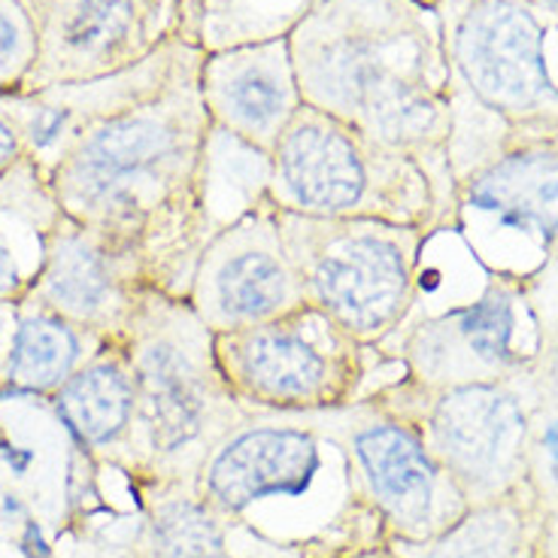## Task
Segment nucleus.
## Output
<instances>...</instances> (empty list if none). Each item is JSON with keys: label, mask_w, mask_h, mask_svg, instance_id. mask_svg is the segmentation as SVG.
I'll return each mask as SVG.
<instances>
[{"label": "nucleus", "mask_w": 558, "mask_h": 558, "mask_svg": "<svg viewBox=\"0 0 558 558\" xmlns=\"http://www.w3.org/2000/svg\"><path fill=\"white\" fill-rule=\"evenodd\" d=\"M28 34L15 10L0 7V80L13 76L15 70L25 64Z\"/></svg>", "instance_id": "22"}, {"label": "nucleus", "mask_w": 558, "mask_h": 558, "mask_svg": "<svg viewBox=\"0 0 558 558\" xmlns=\"http://www.w3.org/2000/svg\"><path fill=\"white\" fill-rule=\"evenodd\" d=\"M125 337L137 383V425L153 452L192 449L222 410L238 404L219 374L213 331L185 298L153 289Z\"/></svg>", "instance_id": "6"}, {"label": "nucleus", "mask_w": 558, "mask_h": 558, "mask_svg": "<svg viewBox=\"0 0 558 558\" xmlns=\"http://www.w3.org/2000/svg\"><path fill=\"white\" fill-rule=\"evenodd\" d=\"M519 519L510 507H483L447 529L425 558H513Z\"/></svg>", "instance_id": "20"}, {"label": "nucleus", "mask_w": 558, "mask_h": 558, "mask_svg": "<svg viewBox=\"0 0 558 558\" xmlns=\"http://www.w3.org/2000/svg\"><path fill=\"white\" fill-rule=\"evenodd\" d=\"M434 452L452 474L495 486L517 471L529 422L513 395L492 383L447 386L428 413Z\"/></svg>", "instance_id": "11"}, {"label": "nucleus", "mask_w": 558, "mask_h": 558, "mask_svg": "<svg viewBox=\"0 0 558 558\" xmlns=\"http://www.w3.org/2000/svg\"><path fill=\"white\" fill-rule=\"evenodd\" d=\"M58 413L88 444H110L137 422V383L128 352L85 362L58 389Z\"/></svg>", "instance_id": "16"}, {"label": "nucleus", "mask_w": 558, "mask_h": 558, "mask_svg": "<svg viewBox=\"0 0 558 558\" xmlns=\"http://www.w3.org/2000/svg\"><path fill=\"white\" fill-rule=\"evenodd\" d=\"M322 0H189V40L204 52L289 37Z\"/></svg>", "instance_id": "17"}, {"label": "nucleus", "mask_w": 558, "mask_h": 558, "mask_svg": "<svg viewBox=\"0 0 558 558\" xmlns=\"http://www.w3.org/2000/svg\"><path fill=\"white\" fill-rule=\"evenodd\" d=\"M83 359L80 328L49 310H37L15 322L7 377L31 391L61 389L83 367Z\"/></svg>", "instance_id": "18"}, {"label": "nucleus", "mask_w": 558, "mask_h": 558, "mask_svg": "<svg viewBox=\"0 0 558 558\" xmlns=\"http://www.w3.org/2000/svg\"><path fill=\"white\" fill-rule=\"evenodd\" d=\"M3 304H10V301H0V331H3V328H10V313H7Z\"/></svg>", "instance_id": "25"}, {"label": "nucleus", "mask_w": 558, "mask_h": 558, "mask_svg": "<svg viewBox=\"0 0 558 558\" xmlns=\"http://www.w3.org/2000/svg\"><path fill=\"white\" fill-rule=\"evenodd\" d=\"M279 231L310 307L374 349L404 322L422 231L383 219H322L279 209Z\"/></svg>", "instance_id": "4"}, {"label": "nucleus", "mask_w": 558, "mask_h": 558, "mask_svg": "<svg viewBox=\"0 0 558 558\" xmlns=\"http://www.w3.org/2000/svg\"><path fill=\"white\" fill-rule=\"evenodd\" d=\"M146 558H231L219 519L207 501L170 498L146 525Z\"/></svg>", "instance_id": "19"}, {"label": "nucleus", "mask_w": 558, "mask_h": 558, "mask_svg": "<svg viewBox=\"0 0 558 558\" xmlns=\"http://www.w3.org/2000/svg\"><path fill=\"white\" fill-rule=\"evenodd\" d=\"M444 40L449 73L480 107L517 122L558 112V85L546 64V25L531 0H461Z\"/></svg>", "instance_id": "8"}, {"label": "nucleus", "mask_w": 558, "mask_h": 558, "mask_svg": "<svg viewBox=\"0 0 558 558\" xmlns=\"http://www.w3.org/2000/svg\"><path fill=\"white\" fill-rule=\"evenodd\" d=\"M7 201H0V301H15L28 289V267L19 250V238L7 222Z\"/></svg>", "instance_id": "21"}, {"label": "nucleus", "mask_w": 558, "mask_h": 558, "mask_svg": "<svg viewBox=\"0 0 558 558\" xmlns=\"http://www.w3.org/2000/svg\"><path fill=\"white\" fill-rule=\"evenodd\" d=\"M428 3H434V0H428Z\"/></svg>", "instance_id": "27"}, {"label": "nucleus", "mask_w": 558, "mask_h": 558, "mask_svg": "<svg viewBox=\"0 0 558 558\" xmlns=\"http://www.w3.org/2000/svg\"><path fill=\"white\" fill-rule=\"evenodd\" d=\"M319 468L316 437L292 425H250L209 452L201 495L209 507L240 513L267 495H298Z\"/></svg>", "instance_id": "12"}, {"label": "nucleus", "mask_w": 558, "mask_h": 558, "mask_svg": "<svg viewBox=\"0 0 558 558\" xmlns=\"http://www.w3.org/2000/svg\"><path fill=\"white\" fill-rule=\"evenodd\" d=\"M262 192L279 209L322 219L425 228L434 209L432 180L418 161L307 104L267 158Z\"/></svg>", "instance_id": "3"}, {"label": "nucleus", "mask_w": 558, "mask_h": 558, "mask_svg": "<svg viewBox=\"0 0 558 558\" xmlns=\"http://www.w3.org/2000/svg\"><path fill=\"white\" fill-rule=\"evenodd\" d=\"M185 301L213 335L279 319L307 304L282 243L277 204L262 189L234 219L216 225L197 255Z\"/></svg>", "instance_id": "7"}, {"label": "nucleus", "mask_w": 558, "mask_h": 558, "mask_svg": "<svg viewBox=\"0 0 558 558\" xmlns=\"http://www.w3.org/2000/svg\"><path fill=\"white\" fill-rule=\"evenodd\" d=\"M517 328L513 298L501 289L483 294L476 304L452 316L422 322L404 347L410 377H456L461 355L483 367H501L513 359L510 340Z\"/></svg>", "instance_id": "14"}, {"label": "nucleus", "mask_w": 558, "mask_h": 558, "mask_svg": "<svg viewBox=\"0 0 558 558\" xmlns=\"http://www.w3.org/2000/svg\"><path fill=\"white\" fill-rule=\"evenodd\" d=\"M204 49L182 43L165 80L58 158L52 192L70 219L134 252L158 292L185 298L204 243L216 128L201 95Z\"/></svg>", "instance_id": "1"}, {"label": "nucleus", "mask_w": 558, "mask_h": 558, "mask_svg": "<svg viewBox=\"0 0 558 558\" xmlns=\"http://www.w3.org/2000/svg\"><path fill=\"white\" fill-rule=\"evenodd\" d=\"M307 107L425 161L449 137V56L437 3L322 0L289 34Z\"/></svg>", "instance_id": "2"}, {"label": "nucleus", "mask_w": 558, "mask_h": 558, "mask_svg": "<svg viewBox=\"0 0 558 558\" xmlns=\"http://www.w3.org/2000/svg\"><path fill=\"white\" fill-rule=\"evenodd\" d=\"M468 204L517 231L558 234V153L519 149L492 161L468 189Z\"/></svg>", "instance_id": "15"}, {"label": "nucleus", "mask_w": 558, "mask_h": 558, "mask_svg": "<svg viewBox=\"0 0 558 558\" xmlns=\"http://www.w3.org/2000/svg\"><path fill=\"white\" fill-rule=\"evenodd\" d=\"M213 352L231 398L270 410H337L355 398L367 374V349L310 304L219 331Z\"/></svg>", "instance_id": "5"}, {"label": "nucleus", "mask_w": 558, "mask_h": 558, "mask_svg": "<svg viewBox=\"0 0 558 558\" xmlns=\"http://www.w3.org/2000/svg\"><path fill=\"white\" fill-rule=\"evenodd\" d=\"M434 3H437V0H434ZM531 3H541L546 10H558V0H531Z\"/></svg>", "instance_id": "26"}, {"label": "nucleus", "mask_w": 558, "mask_h": 558, "mask_svg": "<svg viewBox=\"0 0 558 558\" xmlns=\"http://www.w3.org/2000/svg\"><path fill=\"white\" fill-rule=\"evenodd\" d=\"M352 456L371 498L410 537L432 531L440 471L432 452L398 418L374 416L352 434Z\"/></svg>", "instance_id": "13"}, {"label": "nucleus", "mask_w": 558, "mask_h": 558, "mask_svg": "<svg viewBox=\"0 0 558 558\" xmlns=\"http://www.w3.org/2000/svg\"><path fill=\"white\" fill-rule=\"evenodd\" d=\"M153 279L134 252L100 231L70 219L49 234L46 265L37 277L43 310L88 331L128 335L153 292Z\"/></svg>", "instance_id": "9"}, {"label": "nucleus", "mask_w": 558, "mask_h": 558, "mask_svg": "<svg viewBox=\"0 0 558 558\" xmlns=\"http://www.w3.org/2000/svg\"><path fill=\"white\" fill-rule=\"evenodd\" d=\"M22 149H25V146H22L19 131L0 116V177L10 173V170L22 161Z\"/></svg>", "instance_id": "23"}, {"label": "nucleus", "mask_w": 558, "mask_h": 558, "mask_svg": "<svg viewBox=\"0 0 558 558\" xmlns=\"http://www.w3.org/2000/svg\"><path fill=\"white\" fill-rule=\"evenodd\" d=\"M201 95L216 134L267 161L304 107L289 37L204 52Z\"/></svg>", "instance_id": "10"}, {"label": "nucleus", "mask_w": 558, "mask_h": 558, "mask_svg": "<svg viewBox=\"0 0 558 558\" xmlns=\"http://www.w3.org/2000/svg\"><path fill=\"white\" fill-rule=\"evenodd\" d=\"M546 447H549V456L556 461V471H558V425H553L549 432H546Z\"/></svg>", "instance_id": "24"}]
</instances>
